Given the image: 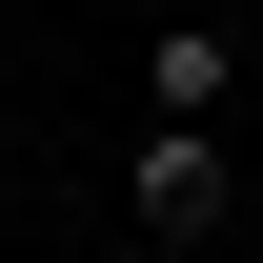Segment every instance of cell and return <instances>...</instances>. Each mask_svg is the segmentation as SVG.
<instances>
[{"label":"cell","mask_w":263,"mask_h":263,"mask_svg":"<svg viewBox=\"0 0 263 263\" xmlns=\"http://www.w3.org/2000/svg\"><path fill=\"white\" fill-rule=\"evenodd\" d=\"M243 101V41L223 21H162V61H142V122H223Z\"/></svg>","instance_id":"cell-2"},{"label":"cell","mask_w":263,"mask_h":263,"mask_svg":"<svg viewBox=\"0 0 263 263\" xmlns=\"http://www.w3.org/2000/svg\"><path fill=\"white\" fill-rule=\"evenodd\" d=\"M223 182H243L223 122H142V142H122V223H142V243H202V223H223Z\"/></svg>","instance_id":"cell-1"}]
</instances>
